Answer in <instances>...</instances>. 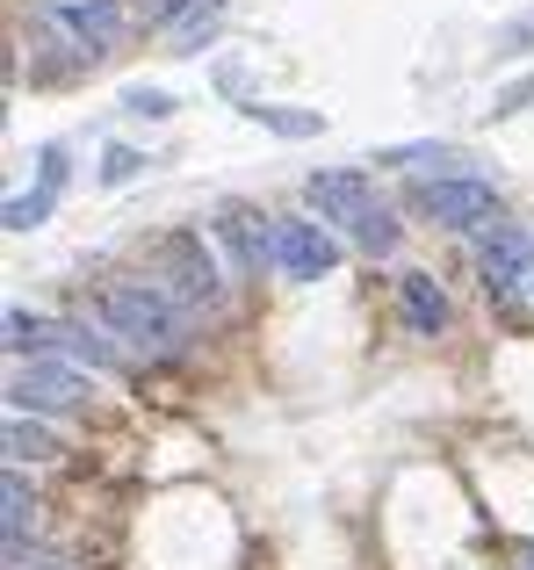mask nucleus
Returning a JSON list of instances; mask_svg holds the SVG:
<instances>
[{
    "label": "nucleus",
    "mask_w": 534,
    "mask_h": 570,
    "mask_svg": "<svg viewBox=\"0 0 534 570\" xmlns=\"http://www.w3.org/2000/svg\"><path fill=\"white\" fill-rule=\"evenodd\" d=\"M304 195H310V209L318 217H333V224H347L354 232V246L362 253H390L397 246V224H390V209L376 203V181L368 174H354V167H333V174H310L304 181Z\"/></svg>",
    "instance_id": "f257e3e1"
},
{
    "label": "nucleus",
    "mask_w": 534,
    "mask_h": 570,
    "mask_svg": "<svg viewBox=\"0 0 534 570\" xmlns=\"http://www.w3.org/2000/svg\"><path fill=\"white\" fill-rule=\"evenodd\" d=\"M101 325H109L116 340H130V347L167 354L174 340H181V304H174L159 282H109V289H101Z\"/></svg>",
    "instance_id": "f03ea898"
},
{
    "label": "nucleus",
    "mask_w": 534,
    "mask_h": 570,
    "mask_svg": "<svg viewBox=\"0 0 534 570\" xmlns=\"http://www.w3.org/2000/svg\"><path fill=\"white\" fill-rule=\"evenodd\" d=\"M477 275L492 296H527L534 289V232H521V224H492L477 246Z\"/></svg>",
    "instance_id": "7ed1b4c3"
},
{
    "label": "nucleus",
    "mask_w": 534,
    "mask_h": 570,
    "mask_svg": "<svg viewBox=\"0 0 534 570\" xmlns=\"http://www.w3.org/2000/svg\"><path fill=\"white\" fill-rule=\"evenodd\" d=\"M419 217H434V224H448V232H477V224H492L498 217V195L492 181H469V174H448V181H426L419 195Z\"/></svg>",
    "instance_id": "20e7f679"
},
{
    "label": "nucleus",
    "mask_w": 534,
    "mask_h": 570,
    "mask_svg": "<svg viewBox=\"0 0 534 570\" xmlns=\"http://www.w3.org/2000/svg\"><path fill=\"white\" fill-rule=\"evenodd\" d=\"M275 267L296 282H318L339 267V238L325 224H275Z\"/></svg>",
    "instance_id": "39448f33"
},
{
    "label": "nucleus",
    "mask_w": 534,
    "mask_h": 570,
    "mask_svg": "<svg viewBox=\"0 0 534 570\" xmlns=\"http://www.w3.org/2000/svg\"><path fill=\"white\" fill-rule=\"evenodd\" d=\"M159 289H167L181 311H188V304H210V296H217V267H210V253H202L196 232L167 238V275H159Z\"/></svg>",
    "instance_id": "423d86ee"
},
{
    "label": "nucleus",
    "mask_w": 534,
    "mask_h": 570,
    "mask_svg": "<svg viewBox=\"0 0 534 570\" xmlns=\"http://www.w3.org/2000/svg\"><path fill=\"white\" fill-rule=\"evenodd\" d=\"M8 397H14V412H80V404H87V383L72 376V368H43V362H29L22 376L8 383Z\"/></svg>",
    "instance_id": "0eeeda50"
},
{
    "label": "nucleus",
    "mask_w": 534,
    "mask_h": 570,
    "mask_svg": "<svg viewBox=\"0 0 534 570\" xmlns=\"http://www.w3.org/2000/svg\"><path fill=\"white\" fill-rule=\"evenodd\" d=\"M58 188H66V153H58V145H43V153H37V188L8 203V232H37V224L51 217Z\"/></svg>",
    "instance_id": "6e6552de"
},
{
    "label": "nucleus",
    "mask_w": 534,
    "mask_h": 570,
    "mask_svg": "<svg viewBox=\"0 0 534 570\" xmlns=\"http://www.w3.org/2000/svg\"><path fill=\"white\" fill-rule=\"evenodd\" d=\"M58 22L87 43V58H101V51H116V37H123V0H87V8H66Z\"/></svg>",
    "instance_id": "1a4fd4ad"
},
{
    "label": "nucleus",
    "mask_w": 534,
    "mask_h": 570,
    "mask_svg": "<svg viewBox=\"0 0 534 570\" xmlns=\"http://www.w3.org/2000/svg\"><path fill=\"white\" fill-rule=\"evenodd\" d=\"M397 289H405V318H412V333H441V325H448V296L434 289V275H405Z\"/></svg>",
    "instance_id": "9d476101"
},
{
    "label": "nucleus",
    "mask_w": 534,
    "mask_h": 570,
    "mask_svg": "<svg viewBox=\"0 0 534 570\" xmlns=\"http://www.w3.org/2000/svg\"><path fill=\"white\" fill-rule=\"evenodd\" d=\"M8 347H14V354L72 347V325H51V318H29V311H8Z\"/></svg>",
    "instance_id": "9b49d317"
},
{
    "label": "nucleus",
    "mask_w": 534,
    "mask_h": 570,
    "mask_svg": "<svg viewBox=\"0 0 534 570\" xmlns=\"http://www.w3.org/2000/svg\"><path fill=\"white\" fill-rule=\"evenodd\" d=\"M254 124H267V130H281V138H318L325 130V116L318 109H281V101H254Z\"/></svg>",
    "instance_id": "f8f14e48"
},
{
    "label": "nucleus",
    "mask_w": 534,
    "mask_h": 570,
    "mask_svg": "<svg viewBox=\"0 0 534 570\" xmlns=\"http://www.w3.org/2000/svg\"><path fill=\"white\" fill-rule=\"evenodd\" d=\"M383 167H405V174H426V167H463V153L455 145H390V153H376Z\"/></svg>",
    "instance_id": "ddd939ff"
},
{
    "label": "nucleus",
    "mask_w": 534,
    "mask_h": 570,
    "mask_svg": "<svg viewBox=\"0 0 534 570\" xmlns=\"http://www.w3.org/2000/svg\"><path fill=\"white\" fill-rule=\"evenodd\" d=\"M8 455H14V470H22V462H43V455H58V448H51V433H43V426H29V419L14 412L8 419Z\"/></svg>",
    "instance_id": "4468645a"
},
{
    "label": "nucleus",
    "mask_w": 534,
    "mask_h": 570,
    "mask_svg": "<svg viewBox=\"0 0 534 570\" xmlns=\"http://www.w3.org/2000/svg\"><path fill=\"white\" fill-rule=\"evenodd\" d=\"M138 174H145V159L130 153V145H109V159H101V181L123 188V181H138Z\"/></svg>",
    "instance_id": "2eb2a0df"
},
{
    "label": "nucleus",
    "mask_w": 534,
    "mask_h": 570,
    "mask_svg": "<svg viewBox=\"0 0 534 570\" xmlns=\"http://www.w3.org/2000/svg\"><path fill=\"white\" fill-rule=\"evenodd\" d=\"M123 109H130V116H174V95H159V87H130Z\"/></svg>",
    "instance_id": "dca6fc26"
},
{
    "label": "nucleus",
    "mask_w": 534,
    "mask_h": 570,
    "mask_svg": "<svg viewBox=\"0 0 534 570\" xmlns=\"http://www.w3.org/2000/svg\"><path fill=\"white\" fill-rule=\"evenodd\" d=\"M196 0H145V22H181Z\"/></svg>",
    "instance_id": "f3484780"
}]
</instances>
